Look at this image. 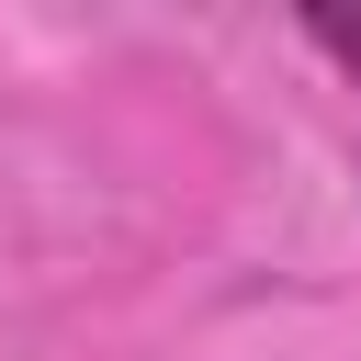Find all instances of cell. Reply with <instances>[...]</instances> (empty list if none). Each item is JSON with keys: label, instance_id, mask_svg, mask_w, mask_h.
<instances>
[{"label": "cell", "instance_id": "cell-1", "mask_svg": "<svg viewBox=\"0 0 361 361\" xmlns=\"http://www.w3.org/2000/svg\"><path fill=\"white\" fill-rule=\"evenodd\" d=\"M305 34H316L350 79H361V11H350V0H316V11H305Z\"/></svg>", "mask_w": 361, "mask_h": 361}]
</instances>
